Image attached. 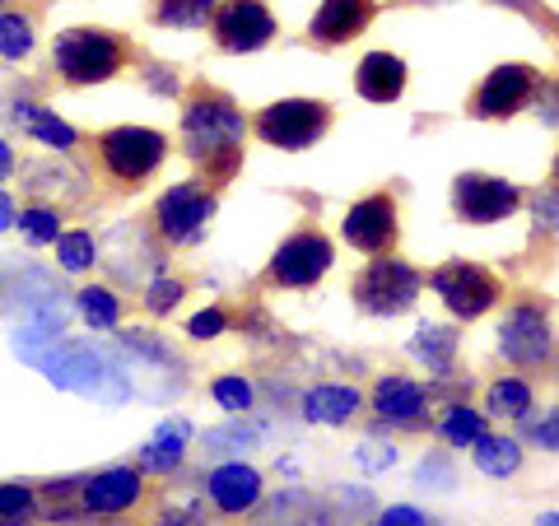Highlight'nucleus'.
Here are the masks:
<instances>
[{"mask_svg": "<svg viewBox=\"0 0 559 526\" xmlns=\"http://www.w3.org/2000/svg\"><path fill=\"white\" fill-rule=\"evenodd\" d=\"M242 140H248V117L238 112L229 94L197 84L182 103V150L187 159L205 168V182H229L242 164Z\"/></svg>", "mask_w": 559, "mask_h": 526, "instance_id": "f257e3e1", "label": "nucleus"}, {"mask_svg": "<svg viewBox=\"0 0 559 526\" xmlns=\"http://www.w3.org/2000/svg\"><path fill=\"white\" fill-rule=\"evenodd\" d=\"M127 61H131V47L112 28H66L51 43V65H57V75L70 89L108 84L127 70Z\"/></svg>", "mask_w": 559, "mask_h": 526, "instance_id": "f03ea898", "label": "nucleus"}, {"mask_svg": "<svg viewBox=\"0 0 559 526\" xmlns=\"http://www.w3.org/2000/svg\"><path fill=\"white\" fill-rule=\"evenodd\" d=\"M94 150H98V164L112 182L121 187H140L150 182L154 172L164 168L168 159V135L164 131H150V127H112L94 135Z\"/></svg>", "mask_w": 559, "mask_h": 526, "instance_id": "7ed1b4c3", "label": "nucleus"}, {"mask_svg": "<svg viewBox=\"0 0 559 526\" xmlns=\"http://www.w3.org/2000/svg\"><path fill=\"white\" fill-rule=\"evenodd\" d=\"M419 289H425V275H419L411 261L382 252L378 261H369V266L355 275L349 298H355V308L369 312V318H401V312H411L419 303Z\"/></svg>", "mask_w": 559, "mask_h": 526, "instance_id": "20e7f679", "label": "nucleus"}, {"mask_svg": "<svg viewBox=\"0 0 559 526\" xmlns=\"http://www.w3.org/2000/svg\"><path fill=\"white\" fill-rule=\"evenodd\" d=\"M252 131H257L261 145H271V150H285V154L312 150L331 131V103H322V98H280V103H266V108L257 112Z\"/></svg>", "mask_w": 559, "mask_h": 526, "instance_id": "39448f33", "label": "nucleus"}, {"mask_svg": "<svg viewBox=\"0 0 559 526\" xmlns=\"http://www.w3.org/2000/svg\"><path fill=\"white\" fill-rule=\"evenodd\" d=\"M429 285H433V294L443 298V308L452 312V318H462V322L485 318V312L503 298L499 275L485 271L480 261H443V266L429 275Z\"/></svg>", "mask_w": 559, "mask_h": 526, "instance_id": "423d86ee", "label": "nucleus"}, {"mask_svg": "<svg viewBox=\"0 0 559 526\" xmlns=\"http://www.w3.org/2000/svg\"><path fill=\"white\" fill-rule=\"evenodd\" d=\"M331 261H336L331 238L318 234V229H299V234H289L271 252L266 279H271V285H280V289H312L331 271Z\"/></svg>", "mask_w": 559, "mask_h": 526, "instance_id": "0eeeda50", "label": "nucleus"}, {"mask_svg": "<svg viewBox=\"0 0 559 526\" xmlns=\"http://www.w3.org/2000/svg\"><path fill=\"white\" fill-rule=\"evenodd\" d=\"M275 14L266 0H224L210 14V33H215V47L229 51V57H248V51L271 47L275 38Z\"/></svg>", "mask_w": 559, "mask_h": 526, "instance_id": "6e6552de", "label": "nucleus"}, {"mask_svg": "<svg viewBox=\"0 0 559 526\" xmlns=\"http://www.w3.org/2000/svg\"><path fill=\"white\" fill-rule=\"evenodd\" d=\"M540 84V70L527 61H503L480 80L476 98H471V117L476 121H509L532 103Z\"/></svg>", "mask_w": 559, "mask_h": 526, "instance_id": "1a4fd4ad", "label": "nucleus"}, {"mask_svg": "<svg viewBox=\"0 0 559 526\" xmlns=\"http://www.w3.org/2000/svg\"><path fill=\"white\" fill-rule=\"evenodd\" d=\"M215 191L201 187V182H178L168 187L159 201H154V224H159V234L168 242H178V248H191V242H201L205 224L215 219Z\"/></svg>", "mask_w": 559, "mask_h": 526, "instance_id": "9d476101", "label": "nucleus"}, {"mask_svg": "<svg viewBox=\"0 0 559 526\" xmlns=\"http://www.w3.org/2000/svg\"><path fill=\"white\" fill-rule=\"evenodd\" d=\"M522 205V187L509 178H489V172H462L452 182V210H457L462 224H503Z\"/></svg>", "mask_w": 559, "mask_h": 526, "instance_id": "9b49d317", "label": "nucleus"}, {"mask_svg": "<svg viewBox=\"0 0 559 526\" xmlns=\"http://www.w3.org/2000/svg\"><path fill=\"white\" fill-rule=\"evenodd\" d=\"M341 238L355 252H364V256L392 252L396 238H401V210H396V201L388 196V191H373V196L355 201L345 210V219H341Z\"/></svg>", "mask_w": 559, "mask_h": 526, "instance_id": "f8f14e48", "label": "nucleus"}, {"mask_svg": "<svg viewBox=\"0 0 559 526\" xmlns=\"http://www.w3.org/2000/svg\"><path fill=\"white\" fill-rule=\"evenodd\" d=\"M499 355L518 368H546L555 355L550 318L536 303H518L499 326Z\"/></svg>", "mask_w": 559, "mask_h": 526, "instance_id": "ddd939ff", "label": "nucleus"}, {"mask_svg": "<svg viewBox=\"0 0 559 526\" xmlns=\"http://www.w3.org/2000/svg\"><path fill=\"white\" fill-rule=\"evenodd\" d=\"M140 499H145V470H135V466H108L80 485V503L94 517H121Z\"/></svg>", "mask_w": 559, "mask_h": 526, "instance_id": "4468645a", "label": "nucleus"}, {"mask_svg": "<svg viewBox=\"0 0 559 526\" xmlns=\"http://www.w3.org/2000/svg\"><path fill=\"white\" fill-rule=\"evenodd\" d=\"M373 14H378V0H322L308 24V38L318 47H345L373 24Z\"/></svg>", "mask_w": 559, "mask_h": 526, "instance_id": "2eb2a0df", "label": "nucleus"}, {"mask_svg": "<svg viewBox=\"0 0 559 526\" xmlns=\"http://www.w3.org/2000/svg\"><path fill=\"white\" fill-rule=\"evenodd\" d=\"M261 476L252 466H242V462H229V466H215L210 470V480H205V494L210 503L219 507V513H229V517H242V513H252V507L261 503Z\"/></svg>", "mask_w": 559, "mask_h": 526, "instance_id": "dca6fc26", "label": "nucleus"}, {"mask_svg": "<svg viewBox=\"0 0 559 526\" xmlns=\"http://www.w3.org/2000/svg\"><path fill=\"white\" fill-rule=\"evenodd\" d=\"M425 410H429V392L419 387L415 378L392 373V378H382L378 387H373V415L382 419V425L411 429V425H419V419H425Z\"/></svg>", "mask_w": 559, "mask_h": 526, "instance_id": "f3484780", "label": "nucleus"}, {"mask_svg": "<svg viewBox=\"0 0 559 526\" xmlns=\"http://www.w3.org/2000/svg\"><path fill=\"white\" fill-rule=\"evenodd\" d=\"M406 80H411V70L396 51H369L355 70V89L369 103H396L401 94H406Z\"/></svg>", "mask_w": 559, "mask_h": 526, "instance_id": "a211bd4d", "label": "nucleus"}, {"mask_svg": "<svg viewBox=\"0 0 559 526\" xmlns=\"http://www.w3.org/2000/svg\"><path fill=\"white\" fill-rule=\"evenodd\" d=\"M359 406H364V396L355 387H336V382H322V387H312L304 396V415L312 425H331V429L349 425L359 415Z\"/></svg>", "mask_w": 559, "mask_h": 526, "instance_id": "6ab92c4d", "label": "nucleus"}, {"mask_svg": "<svg viewBox=\"0 0 559 526\" xmlns=\"http://www.w3.org/2000/svg\"><path fill=\"white\" fill-rule=\"evenodd\" d=\"M14 127H24L33 140H43V145H47V150H57V154H66V150H75V145H80V131H75V127H66L57 112L38 108V103H14Z\"/></svg>", "mask_w": 559, "mask_h": 526, "instance_id": "aec40b11", "label": "nucleus"}, {"mask_svg": "<svg viewBox=\"0 0 559 526\" xmlns=\"http://www.w3.org/2000/svg\"><path fill=\"white\" fill-rule=\"evenodd\" d=\"M471 457H476V466L485 470L489 480H509V476H518V466H522V447H518V438L480 433L476 443H471Z\"/></svg>", "mask_w": 559, "mask_h": 526, "instance_id": "412c9836", "label": "nucleus"}, {"mask_svg": "<svg viewBox=\"0 0 559 526\" xmlns=\"http://www.w3.org/2000/svg\"><path fill=\"white\" fill-rule=\"evenodd\" d=\"M411 355L429 363V373H452V355H457V331L452 326H419L411 340Z\"/></svg>", "mask_w": 559, "mask_h": 526, "instance_id": "4be33fe9", "label": "nucleus"}, {"mask_svg": "<svg viewBox=\"0 0 559 526\" xmlns=\"http://www.w3.org/2000/svg\"><path fill=\"white\" fill-rule=\"evenodd\" d=\"M215 14V0H154L150 20L159 28H205Z\"/></svg>", "mask_w": 559, "mask_h": 526, "instance_id": "5701e85b", "label": "nucleus"}, {"mask_svg": "<svg viewBox=\"0 0 559 526\" xmlns=\"http://www.w3.org/2000/svg\"><path fill=\"white\" fill-rule=\"evenodd\" d=\"M485 410L499 419H527L532 415V387L522 378H499L485 396Z\"/></svg>", "mask_w": 559, "mask_h": 526, "instance_id": "b1692460", "label": "nucleus"}, {"mask_svg": "<svg viewBox=\"0 0 559 526\" xmlns=\"http://www.w3.org/2000/svg\"><path fill=\"white\" fill-rule=\"evenodd\" d=\"M182 438H187V425L178 419V425H168V429H159V438L140 452V466L135 470H154V476H164V470H173L182 462Z\"/></svg>", "mask_w": 559, "mask_h": 526, "instance_id": "393cba45", "label": "nucleus"}, {"mask_svg": "<svg viewBox=\"0 0 559 526\" xmlns=\"http://www.w3.org/2000/svg\"><path fill=\"white\" fill-rule=\"evenodd\" d=\"M75 308H80V318L90 322L94 331H112L121 322V298L112 289H103V285H90V289H80L75 294Z\"/></svg>", "mask_w": 559, "mask_h": 526, "instance_id": "a878e982", "label": "nucleus"}, {"mask_svg": "<svg viewBox=\"0 0 559 526\" xmlns=\"http://www.w3.org/2000/svg\"><path fill=\"white\" fill-rule=\"evenodd\" d=\"M480 433H485V415H480V410H471L466 401L448 406L443 419H439V438H443L448 447H471Z\"/></svg>", "mask_w": 559, "mask_h": 526, "instance_id": "bb28decb", "label": "nucleus"}, {"mask_svg": "<svg viewBox=\"0 0 559 526\" xmlns=\"http://www.w3.org/2000/svg\"><path fill=\"white\" fill-rule=\"evenodd\" d=\"M14 224L24 229V238L33 242V248H51V242L61 238V215L51 205H28L14 215Z\"/></svg>", "mask_w": 559, "mask_h": 526, "instance_id": "cd10ccee", "label": "nucleus"}, {"mask_svg": "<svg viewBox=\"0 0 559 526\" xmlns=\"http://www.w3.org/2000/svg\"><path fill=\"white\" fill-rule=\"evenodd\" d=\"M33 517H38V494L20 480L0 485V526H28Z\"/></svg>", "mask_w": 559, "mask_h": 526, "instance_id": "c85d7f7f", "label": "nucleus"}, {"mask_svg": "<svg viewBox=\"0 0 559 526\" xmlns=\"http://www.w3.org/2000/svg\"><path fill=\"white\" fill-rule=\"evenodd\" d=\"M33 51V20L20 10L0 14V57L5 61H24Z\"/></svg>", "mask_w": 559, "mask_h": 526, "instance_id": "c756f323", "label": "nucleus"}, {"mask_svg": "<svg viewBox=\"0 0 559 526\" xmlns=\"http://www.w3.org/2000/svg\"><path fill=\"white\" fill-rule=\"evenodd\" d=\"M51 248H57V261L66 271H90L94 261H98V242H94V234L90 229H75V234H61L57 242H51Z\"/></svg>", "mask_w": 559, "mask_h": 526, "instance_id": "7c9ffc66", "label": "nucleus"}, {"mask_svg": "<svg viewBox=\"0 0 559 526\" xmlns=\"http://www.w3.org/2000/svg\"><path fill=\"white\" fill-rule=\"evenodd\" d=\"M210 396H215L234 419H238V415H248V410H252V401H257V392H252V382H248V378H215V382H210Z\"/></svg>", "mask_w": 559, "mask_h": 526, "instance_id": "2f4dec72", "label": "nucleus"}, {"mask_svg": "<svg viewBox=\"0 0 559 526\" xmlns=\"http://www.w3.org/2000/svg\"><path fill=\"white\" fill-rule=\"evenodd\" d=\"M182 298H187V285H182V279L159 275V279H150V289H145V312H154V318H168V312L178 308Z\"/></svg>", "mask_w": 559, "mask_h": 526, "instance_id": "473e14b6", "label": "nucleus"}, {"mask_svg": "<svg viewBox=\"0 0 559 526\" xmlns=\"http://www.w3.org/2000/svg\"><path fill=\"white\" fill-rule=\"evenodd\" d=\"M224 326H229V312H224V308H205V312H197V318L187 322V336L191 340H215V336H224Z\"/></svg>", "mask_w": 559, "mask_h": 526, "instance_id": "72a5a7b5", "label": "nucleus"}, {"mask_svg": "<svg viewBox=\"0 0 559 526\" xmlns=\"http://www.w3.org/2000/svg\"><path fill=\"white\" fill-rule=\"evenodd\" d=\"M150 526H205V513L197 503H168L164 513H154Z\"/></svg>", "mask_w": 559, "mask_h": 526, "instance_id": "f704fd0d", "label": "nucleus"}, {"mask_svg": "<svg viewBox=\"0 0 559 526\" xmlns=\"http://www.w3.org/2000/svg\"><path fill=\"white\" fill-rule=\"evenodd\" d=\"M373 526H429V517L419 513V507L396 503V507H388V513H378V522H373Z\"/></svg>", "mask_w": 559, "mask_h": 526, "instance_id": "c9c22d12", "label": "nucleus"}, {"mask_svg": "<svg viewBox=\"0 0 559 526\" xmlns=\"http://www.w3.org/2000/svg\"><path fill=\"white\" fill-rule=\"evenodd\" d=\"M495 5H509V10H522V14H532V20H540V0H495Z\"/></svg>", "mask_w": 559, "mask_h": 526, "instance_id": "e433bc0d", "label": "nucleus"}, {"mask_svg": "<svg viewBox=\"0 0 559 526\" xmlns=\"http://www.w3.org/2000/svg\"><path fill=\"white\" fill-rule=\"evenodd\" d=\"M5 229H14V201L0 191V234H5Z\"/></svg>", "mask_w": 559, "mask_h": 526, "instance_id": "4c0bfd02", "label": "nucleus"}, {"mask_svg": "<svg viewBox=\"0 0 559 526\" xmlns=\"http://www.w3.org/2000/svg\"><path fill=\"white\" fill-rule=\"evenodd\" d=\"M14 168H20V164H14V150L5 145V140H0V182H5V178H10V172H14Z\"/></svg>", "mask_w": 559, "mask_h": 526, "instance_id": "58836bf2", "label": "nucleus"}, {"mask_svg": "<svg viewBox=\"0 0 559 526\" xmlns=\"http://www.w3.org/2000/svg\"><path fill=\"white\" fill-rule=\"evenodd\" d=\"M0 5H5V0H0Z\"/></svg>", "mask_w": 559, "mask_h": 526, "instance_id": "ea45409f", "label": "nucleus"}]
</instances>
